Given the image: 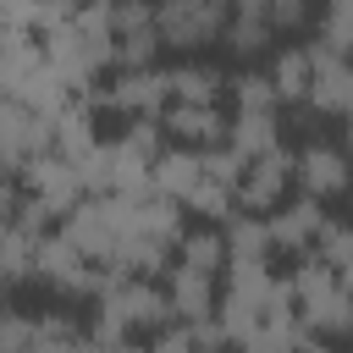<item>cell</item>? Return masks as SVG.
<instances>
[{
  "label": "cell",
  "mask_w": 353,
  "mask_h": 353,
  "mask_svg": "<svg viewBox=\"0 0 353 353\" xmlns=\"http://www.w3.org/2000/svg\"><path fill=\"white\" fill-rule=\"evenodd\" d=\"M94 325L105 331H121V336H143V331H171L176 314H171V298H165V281H149V276H110L99 303H94Z\"/></svg>",
  "instance_id": "obj_1"
},
{
  "label": "cell",
  "mask_w": 353,
  "mask_h": 353,
  "mask_svg": "<svg viewBox=\"0 0 353 353\" xmlns=\"http://www.w3.org/2000/svg\"><path fill=\"white\" fill-rule=\"evenodd\" d=\"M105 281H110V270H99L66 232H50L39 243V287L44 292H55L66 303H99Z\"/></svg>",
  "instance_id": "obj_2"
},
{
  "label": "cell",
  "mask_w": 353,
  "mask_h": 353,
  "mask_svg": "<svg viewBox=\"0 0 353 353\" xmlns=\"http://www.w3.org/2000/svg\"><path fill=\"white\" fill-rule=\"evenodd\" d=\"M154 11H160V44L176 55L215 44L226 33V17H232V6H221V0H165Z\"/></svg>",
  "instance_id": "obj_3"
},
{
  "label": "cell",
  "mask_w": 353,
  "mask_h": 353,
  "mask_svg": "<svg viewBox=\"0 0 353 353\" xmlns=\"http://www.w3.org/2000/svg\"><path fill=\"white\" fill-rule=\"evenodd\" d=\"M292 182H298L303 199H314V204L342 199V193H353V154H347L342 143L309 138L303 149H292Z\"/></svg>",
  "instance_id": "obj_4"
},
{
  "label": "cell",
  "mask_w": 353,
  "mask_h": 353,
  "mask_svg": "<svg viewBox=\"0 0 353 353\" xmlns=\"http://www.w3.org/2000/svg\"><path fill=\"white\" fill-rule=\"evenodd\" d=\"M50 149H55V121L28 110L22 99H6L0 105V160H6V176H22Z\"/></svg>",
  "instance_id": "obj_5"
},
{
  "label": "cell",
  "mask_w": 353,
  "mask_h": 353,
  "mask_svg": "<svg viewBox=\"0 0 353 353\" xmlns=\"http://www.w3.org/2000/svg\"><path fill=\"white\" fill-rule=\"evenodd\" d=\"M17 182L28 188V199H33V204H39L50 221H66V215H72V210L88 199V182H83V171H77L72 160H61L55 149H50V154H39V160H33V165H28Z\"/></svg>",
  "instance_id": "obj_6"
},
{
  "label": "cell",
  "mask_w": 353,
  "mask_h": 353,
  "mask_svg": "<svg viewBox=\"0 0 353 353\" xmlns=\"http://www.w3.org/2000/svg\"><path fill=\"white\" fill-rule=\"evenodd\" d=\"M287 188H292V149H270V154H259V160H248V165H243L237 210H243V215L270 221V215L287 204Z\"/></svg>",
  "instance_id": "obj_7"
},
{
  "label": "cell",
  "mask_w": 353,
  "mask_h": 353,
  "mask_svg": "<svg viewBox=\"0 0 353 353\" xmlns=\"http://www.w3.org/2000/svg\"><path fill=\"white\" fill-rule=\"evenodd\" d=\"M265 226H270V254L309 259V254H320V237H325L331 215H325V204H314V199H287Z\"/></svg>",
  "instance_id": "obj_8"
},
{
  "label": "cell",
  "mask_w": 353,
  "mask_h": 353,
  "mask_svg": "<svg viewBox=\"0 0 353 353\" xmlns=\"http://www.w3.org/2000/svg\"><path fill=\"white\" fill-rule=\"evenodd\" d=\"M160 50V11L138 0L116 6V72H149Z\"/></svg>",
  "instance_id": "obj_9"
},
{
  "label": "cell",
  "mask_w": 353,
  "mask_h": 353,
  "mask_svg": "<svg viewBox=\"0 0 353 353\" xmlns=\"http://www.w3.org/2000/svg\"><path fill=\"white\" fill-rule=\"evenodd\" d=\"M309 50H314V44H309ZM347 110H353V55H325V50H314V83H309L303 116H320V121L342 116V121H347Z\"/></svg>",
  "instance_id": "obj_10"
},
{
  "label": "cell",
  "mask_w": 353,
  "mask_h": 353,
  "mask_svg": "<svg viewBox=\"0 0 353 353\" xmlns=\"http://www.w3.org/2000/svg\"><path fill=\"white\" fill-rule=\"evenodd\" d=\"M165 298H171L176 325H210V320L221 314V281L204 276V270H188V265H176V259H171V270H165Z\"/></svg>",
  "instance_id": "obj_11"
},
{
  "label": "cell",
  "mask_w": 353,
  "mask_h": 353,
  "mask_svg": "<svg viewBox=\"0 0 353 353\" xmlns=\"http://www.w3.org/2000/svg\"><path fill=\"white\" fill-rule=\"evenodd\" d=\"M160 127L176 149H199V154L226 149V138H232V116H221V105H171L160 116Z\"/></svg>",
  "instance_id": "obj_12"
},
{
  "label": "cell",
  "mask_w": 353,
  "mask_h": 353,
  "mask_svg": "<svg viewBox=\"0 0 353 353\" xmlns=\"http://www.w3.org/2000/svg\"><path fill=\"white\" fill-rule=\"evenodd\" d=\"M298 320L309 325V336L314 342H353V287L347 281H331V287H320L314 298H303L298 303Z\"/></svg>",
  "instance_id": "obj_13"
},
{
  "label": "cell",
  "mask_w": 353,
  "mask_h": 353,
  "mask_svg": "<svg viewBox=\"0 0 353 353\" xmlns=\"http://www.w3.org/2000/svg\"><path fill=\"white\" fill-rule=\"evenodd\" d=\"M226 50L232 55H243V61H254V55H265L270 44H276V22H270V0H237L232 6V17H226Z\"/></svg>",
  "instance_id": "obj_14"
},
{
  "label": "cell",
  "mask_w": 353,
  "mask_h": 353,
  "mask_svg": "<svg viewBox=\"0 0 353 353\" xmlns=\"http://www.w3.org/2000/svg\"><path fill=\"white\" fill-rule=\"evenodd\" d=\"M265 77H270V88H276L281 105H298V110H303L309 83H314V50H309V44H281V50L265 61Z\"/></svg>",
  "instance_id": "obj_15"
},
{
  "label": "cell",
  "mask_w": 353,
  "mask_h": 353,
  "mask_svg": "<svg viewBox=\"0 0 353 353\" xmlns=\"http://www.w3.org/2000/svg\"><path fill=\"white\" fill-rule=\"evenodd\" d=\"M204 182V154L199 149H165L160 160H154V171H149V193H160V199H171V204H188V193Z\"/></svg>",
  "instance_id": "obj_16"
},
{
  "label": "cell",
  "mask_w": 353,
  "mask_h": 353,
  "mask_svg": "<svg viewBox=\"0 0 353 353\" xmlns=\"http://www.w3.org/2000/svg\"><path fill=\"white\" fill-rule=\"evenodd\" d=\"M221 88H226V77L210 61H176V66H165L171 105H221Z\"/></svg>",
  "instance_id": "obj_17"
},
{
  "label": "cell",
  "mask_w": 353,
  "mask_h": 353,
  "mask_svg": "<svg viewBox=\"0 0 353 353\" xmlns=\"http://www.w3.org/2000/svg\"><path fill=\"white\" fill-rule=\"evenodd\" d=\"M99 143H105V138H99V127H94V105H88V99H72V105L55 116V154L72 160V165H83Z\"/></svg>",
  "instance_id": "obj_18"
},
{
  "label": "cell",
  "mask_w": 353,
  "mask_h": 353,
  "mask_svg": "<svg viewBox=\"0 0 353 353\" xmlns=\"http://www.w3.org/2000/svg\"><path fill=\"white\" fill-rule=\"evenodd\" d=\"M176 265L204 270V276H215V281H221V270L232 265L226 232H221V226H188V237H182V248H176Z\"/></svg>",
  "instance_id": "obj_19"
},
{
  "label": "cell",
  "mask_w": 353,
  "mask_h": 353,
  "mask_svg": "<svg viewBox=\"0 0 353 353\" xmlns=\"http://www.w3.org/2000/svg\"><path fill=\"white\" fill-rule=\"evenodd\" d=\"M39 232H28V226H6V237H0V276H6V287H28V281H39Z\"/></svg>",
  "instance_id": "obj_20"
},
{
  "label": "cell",
  "mask_w": 353,
  "mask_h": 353,
  "mask_svg": "<svg viewBox=\"0 0 353 353\" xmlns=\"http://www.w3.org/2000/svg\"><path fill=\"white\" fill-rule=\"evenodd\" d=\"M226 248H232V265H270V226L259 215H232L226 226Z\"/></svg>",
  "instance_id": "obj_21"
},
{
  "label": "cell",
  "mask_w": 353,
  "mask_h": 353,
  "mask_svg": "<svg viewBox=\"0 0 353 353\" xmlns=\"http://www.w3.org/2000/svg\"><path fill=\"white\" fill-rule=\"evenodd\" d=\"M232 116H281V99L265 72H237L232 77Z\"/></svg>",
  "instance_id": "obj_22"
},
{
  "label": "cell",
  "mask_w": 353,
  "mask_h": 353,
  "mask_svg": "<svg viewBox=\"0 0 353 353\" xmlns=\"http://www.w3.org/2000/svg\"><path fill=\"white\" fill-rule=\"evenodd\" d=\"M149 353H226V336L215 320L210 325H171L149 342Z\"/></svg>",
  "instance_id": "obj_23"
},
{
  "label": "cell",
  "mask_w": 353,
  "mask_h": 353,
  "mask_svg": "<svg viewBox=\"0 0 353 353\" xmlns=\"http://www.w3.org/2000/svg\"><path fill=\"white\" fill-rule=\"evenodd\" d=\"M314 50L325 55H353V0H336L314 17Z\"/></svg>",
  "instance_id": "obj_24"
},
{
  "label": "cell",
  "mask_w": 353,
  "mask_h": 353,
  "mask_svg": "<svg viewBox=\"0 0 353 353\" xmlns=\"http://www.w3.org/2000/svg\"><path fill=\"white\" fill-rule=\"evenodd\" d=\"M39 347V314L6 309L0 314V353H33Z\"/></svg>",
  "instance_id": "obj_25"
},
{
  "label": "cell",
  "mask_w": 353,
  "mask_h": 353,
  "mask_svg": "<svg viewBox=\"0 0 353 353\" xmlns=\"http://www.w3.org/2000/svg\"><path fill=\"white\" fill-rule=\"evenodd\" d=\"M270 22H276V33H298V28H309V6H298V0H270Z\"/></svg>",
  "instance_id": "obj_26"
},
{
  "label": "cell",
  "mask_w": 353,
  "mask_h": 353,
  "mask_svg": "<svg viewBox=\"0 0 353 353\" xmlns=\"http://www.w3.org/2000/svg\"><path fill=\"white\" fill-rule=\"evenodd\" d=\"M33 353H99V347H94V336H88V325H83V331H72V336H44Z\"/></svg>",
  "instance_id": "obj_27"
},
{
  "label": "cell",
  "mask_w": 353,
  "mask_h": 353,
  "mask_svg": "<svg viewBox=\"0 0 353 353\" xmlns=\"http://www.w3.org/2000/svg\"><path fill=\"white\" fill-rule=\"evenodd\" d=\"M342 149L353 154V110H347V121H342Z\"/></svg>",
  "instance_id": "obj_28"
},
{
  "label": "cell",
  "mask_w": 353,
  "mask_h": 353,
  "mask_svg": "<svg viewBox=\"0 0 353 353\" xmlns=\"http://www.w3.org/2000/svg\"><path fill=\"white\" fill-rule=\"evenodd\" d=\"M232 353H248V347H232Z\"/></svg>",
  "instance_id": "obj_29"
},
{
  "label": "cell",
  "mask_w": 353,
  "mask_h": 353,
  "mask_svg": "<svg viewBox=\"0 0 353 353\" xmlns=\"http://www.w3.org/2000/svg\"><path fill=\"white\" fill-rule=\"evenodd\" d=\"M347 287H353V281H347Z\"/></svg>",
  "instance_id": "obj_30"
}]
</instances>
